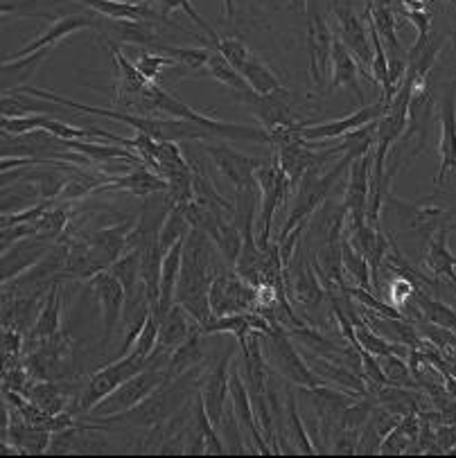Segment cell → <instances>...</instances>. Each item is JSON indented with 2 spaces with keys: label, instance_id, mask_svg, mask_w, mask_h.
I'll list each match as a JSON object with an SVG mask.
<instances>
[{
  "label": "cell",
  "instance_id": "6da1fadb",
  "mask_svg": "<svg viewBox=\"0 0 456 458\" xmlns=\"http://www.w3.org/2000/svg\"><path fill=\"white\" fill-rule=\"evenodd\" d=\"M221 256L215 242L203 231L193 228L184 246V265H181L179 284H176V302L194 318L202 327L212 321L211 287L219 271L228 269L217 262Z\"/></svg>",
  "mask_w": 456,
  "mask_h": 458
},
{
  "label": "cell",
  "instance_id": "7a4b0ae2",
  "mask_svg": "<svg viewBox=\"0 0 456 458\" xmlns=\"http://www.w3.org/2000/svg\"><path fill=\"white\" fill-rule=\"evenodd\" d=\"M438 194L441 190H436V194L429 199H420V201H405V199L395 197L393 192H386L384 206L395 215V219L400 222V226L407 233L418 237L420 242L427 244L432 242V237L441 231L443 226L450 224V219L454 217V210H452V203L438 201Z\"/></svg>",
  "mask_w": 456,
  "mask_h": 458
},
{
  "label": "cell",
  "instance_id": "3957f363",
  "mask_svg": "<svg viewBox=\"0 0 456 458\" xmlns=\"http://www.w3.org/2000/svg\"><path fill=\"white\" fill-rule=\"evenodd\" d=\"M154 360V357H151ZM165 382H169L168 373H165V366L151 361L145 370H141L138 375H133L132 379H127L125 384H120L113 393H108L102 402L90 409L86 413L89 422H102L111 416H120V413L129 411L133 406H138L141 402H145L147 397L154 391H159Z\"/></svg>",
  "mask_w": 456,
  "mask_h": 458
},
{
  "label": "cell",
  "instance_id": "277c9868",
  "mask_svg": "<svg viewBox=\"0 0 456 458\" xmlns=\"http://www.w3.org/2000/svg\"><path fill=\"white\" fill-rule=\"evenodd\" d=\"M262 339L269 345V352L264 357H267L271 370H276L282 379H288L294 386L301 388L323 386L325 382L312 370V366L305 360V354L297 348V344L292 341V335L285 327L276 326L271 335L262 336Z\"/></svg>",
  "mask_w": 456,
  "mask_h": 458
},
{
  "label": "cell",
  "instance_id": "5b68a950",
  "mask_svg": "<svg viewBox=\"0 0 456 458\" xmlns=\"http://www.w3.org/2000/svg\"><path fill=\"white\" fill-rule=\"evenodd\" d=\"M334 34L325 19L321 0H305V53L307 75L316 89H323L325 77L330 75Z\"/></svg>",
  "mask_w": 456,
  "mask_h": 458
},
{
  "label": "cell",
  "instance_id": "8992f818",
  "mask_svg": "<svg viewBox=\"0 0 456 458\" xmlns=\"http://www.w3.org/2000/svg\"><path fill=\"white\" fill-rule=\"evenodd\" d=\"M255 181L260 188V206H258V246L260 249H269L271 244V224L273 215L280 208L285 199L294 194L292 183H289L288 174L282 172L276 158H269L258 172H255Z\"/></svg>",
  "mask_w": 456,
  "mask_h": 458
},
{
  "label": "cell",
  "instance_id": "52a82bcc",
  "mask_svg": "<svg viewBox=\"0 0 456 458\" xmlns=\"http://www.w3.org/2000/svg\"><path fill=\"white\" fill-rule=\"evenodd\" d=\"M151 361H154L151 357L150 360H142V357H138V354L133 352H129L127 357H123V360L118 361H108L107 366L95 370V373L86 379L75 409L82 413H89L98 402H102L104 397L108 395V393H113L120 384H125L127 379H132L133 375L145 370Z\"/></svg>",
  "mask_w": 456,
  "mask_h": 458
},
{
  "label": "cell",
  "instance_id": "ba28073f",
  "mask_svg": "<svg viewBox=\"0 0 456 458\" xmlns=\"http://www.w3.org/2000/svg\"><path fill=\"white\" fill-rule=\"evenodd\" d=\"M211 308L212 317L255 312V308H258V287L242 278L233 267H228V269L219 271L212 280Z\"/></svg>",
  "mask_w": 456,
  "mask_h": 458
},
{
  "label": "cell",
  "instance_id": "9c48e42d",
  "mask_svg": "<svg viewBox=\"0 0 456 458\" xmlns=\"http://www.w3.org/2000/svg\"><path fill=\"white\" fill-rule=\"evenodd\" d=\"M285 283H288V293L297 305L305 308L307 312H321L328 302V292L321 283L319 274L314 271V265L307 258V246H298L297 256L285 269Z\"/></svg>",
  "mask_w": 456,
  "mask_h": 458
},
{
  "label": "cell",
  "instance_id": "30bf717a",
  "mask_svg": "<svg viewBox=\"0 0 456 458\" xmlns=\"http://www.w3.org/2000/svg\"><path fill=\"white\" fill-rule=\"evenodd\" d=\"M332 14H334V21H337L339 38H341V43L348 47L350 55L357 59V64L368 75V71H371L373 66V55L375 53H373L371 30H368L366 16H359L353 7L341 3V0H332ZM368 77H371L373 84L377 86L375 77L373 75Z\"/></svg>",
  "mask_w": 456,
  "mask_h": 458
},
{
  "label": "cell",
  "instance_id": "8fae6325",
  "mask_svg": "<svg viewBox=\"0 0 456 458\" xmlns=\"http://www.w3.org/2000/svg\"><path fill=\"white\" fill-rule=\"evenodd\" d=\"M236 348L228 345L226 352L221 354V360L217 361L212 369H208V373L202 375V382H199V395H202L203 406H206L208 418L212 420V425L219 429L221 422H224L226 413H228V406H231V360Z\"/></svg>",
  "mask_w": 456,
  "mask_h": 458
},
{
  "label": "cell",
  "instance_id": "7c38bea8",
  "mask_svg": "<svg viewBox=\"0 0 456 458\" xmlns=\"http://www.w3.org/2000/svg\"><path fill=\"white\" fill-rule=\"evenodd\" d=\"M199 147L206 151L208 158L212 161V165L217 167V172H219L226 181H231L233 190H246L258 185L255 172L267 163L264 158L246 157V154L233 149V147L212 140H199Z\"/></svg>",
  "mask_w": 456,
  "mask_h": 458
},
{
  "label": "cell",
  "instance_id": "4fadbf2b",
  "mask_svg": "<svg viewBox=\"0 0 456 458\" xmlns=\"http://www.w3.org/2000/svg\"><path fill=\"white\" fill-rule=\"evenodd\" d=\"M389 109V102H384V98H380L375 105L371 106H362L355 114L346 115V118L339 120H330V123L323 124H312V123H298L294 127V131L307 142H319V140H332V138H344L348 133L359 131V129L368 127V124L377 123L382 115L386 114Z\"/></svg>",
  "mask_w": 456,
  "mask_h": 458
},
{
  "label": "cell",
  "instance_id": "5bb4252c",
  "mask_svg": "<svg viewBox=\"0 0 456 458\" xmlns=\"http://www.w3.org/2000/svg\"><path fill=\"white\" fill-rule=\"evenodd\" d=\"M86 287L95 293L99 305V312H102V323H104V336L102 341L108 344L111 335L116 332V327L123 323L125 314V302H127V289L123 287L116 276L111 271H99L93 278L86 280Z\"/></svg>",
  "mask_w": 456,
  "mask_h": 458
},
{
  "label": "cell",
  "instance_id": "9a60e30c",
  "mask_svg": "<svg viewBox=\"0 0 456 458\" xmlns=\"http://www.w3.org/2000/svg\"><path fill=\"white\" fill-rule=\"evenodd\" d=\"M438 120H441V138H438L441 167L434 176V185H436V190H443L447 174L456 170V80L445 89Z\"/></svg>",
  "mask_w": 456,
  "mask_h": 458
},
{
  "label": "cell",
  "instance_id": "2e32d148",
  "mask_svg": "<svg viewBox=\"0 0 456 458\" xmlns=\"http://www.w3.org/2000/svg\"><path fill=\"white\" fill-rule=\"evenodd\" d=\"M371 176H373V149L362 154L350 163L348 183H346L341 206L348 213V222H364L368 210V197H371Z\"/></svg>",
  "mask_w": 456,
  "mask_h": 458
},
{
  "label": "cell",
  "instance_id": "e0dca14e",
  "mask_svg": "<svg viewBox=\"0 0 456 458\" xmlns=\"http://www.w3.org/2000/svg\"><path fill=\"white\" fill-rule=\"evenodd\" d=\"M236 98L254 109L255 118L260 120V127H264L267 131H271L276 127H292V124H297L292 120L289 89H280L271 95L236 93Z\"/></svg>",
  "mask_w": 456,
  "mask_h": 458
},
{
  "label": "cell",
  "instance_id": "ac0fdd59",
  "mask_svg": "<svg viewBox=\"0 0 456 458\" xmlns=\"http://www.w3.org/2000/svg\"><path fill=\"white\" fill-rule=\"evenodd\" d=\"M330 68H332V71H330V84L323 89V95L334 93L337 89H346L350 90V93L359 99V105L364 106V93L362 89H359V75H366V72H364V68L359 66L357 59L350 55V50L341 43L339 37H334ZM368 80H371V77H368Z\"/></svg>",
  "mask_w": 456,
  "mask_h": 458
},
{
  "label": "cell",
  "instance_id": "d6986e66",
  "mask_svg": "<svg viewBox=\"0 0 456 458\" xmlns=\"http://www.w3.org/2000/svg\"><path fill=\"white\" fill-rule=\"evenodd\" d=\"M55 242H47L43 237H23V240L16 242L14 246H10L7 250H3V258H0V267H3V283H10V280L19 278L21 274H25L28 269H32L47 250L52 249Z\"/></svg>",
  "mask_w": 456,
  "mask_h": 458
},
{
  "label": "cell",
  "instance_id": "ffe728a7",
  "mask_svg": "<svg viewBox=\"0 0 456 458\" xmlns=\"http://www.w3.org/2000/svg\"><path fill=\"white\" fill-rule=\"evenodd\" d=\"M98 25L99 21L90 14H71V16H62V19H55L46 32L39 34L34 41H30L28 46L23 47V50L10 55V59L28 57V55L37 53V50H43V47H55L56 43L64 41L66 37H73V34L80 32V30H98Z\"/></svg>",
  "mask_w": 456,
  "mask_h": 458
},
{
  "label": "cell",
  "instance_id": "44dd1931",
  "mask_svg": "<svg viewBox=\"0 0 456 458\" xmlns=\"http://www.w3.org/2000/svg\"><path fill=\"white\" fill-rule=\"evenodd\" d=\"M59 330H62V283H55L47 289L37 323L25 335V352L34 350L41 341L50 339Z\"/></svg>",
  "mask_w": 456,
  "mask_h": 458
},
{
  "label": "cell",
  "instance_id": "7402d4cb",
  "mask_svg": "<svg viewBox=\"0 0 456 458\" xmlns=\"http://www.w3.org/2000/svg\"><path fill=\"white\" fill-rule=\"evenodd\" d=\"M95 192H129L133 197L145 199L154 192H168V181L156 174L154 170H150V167L133 165L127 174L99 185Z\"/></svg>",
  "mask_w": 456,
  "mask_h": 458
},
{
  "label": "cell",
  "instance_id": "603a6c76",
  "mask_svg": "<svg viewBox=\"0 0 456 458\" xmlns=\"http://www.w3.org/2000/svg\"><path fill=\"white\" fill-rule=\"evenodd\" d=\"M47 293V292H46ZM46 293H23V296H3V327H12L28 335L37 323Z\"/></svg>",
  "mask_w": 456,
  "mask_h": 458
},
{
  "label": "cell",
  "instance_id": "cb8c5ba5",
  "mask_svg": "<svg viewBox=\"0 0 456 458\" xmlns=\"http://www.w3.org/2000/svg\"><path fill=\"white\" fill-rule=\"evenodd\" d=\"M84 3L89 10L98 12L104 19L113 21H156V23H172L169 19H163L154 7L142 5L136 0H77Z\"/></svg>",
  "mask_w": 456,
  "mask_h": 458
},
{
  "label": "cell",
  "instance_id": "d4e9b609",
  "mask_svg": "<svg viewBox=\"0 0 456 458\" xmlns=\"http://www.w3.org/2000/svg\"><path fill=\"white\" fill-rule=\"evenodd\" d=\"M199 323L181 308L179 302L172 305L168 314L160 318V326H159V344H156V350L165 354H172L190 335L193 330L197 327Z\"/></svg>",
  "mask_w": 456,
  "mask_h": 458
},
{
  "label": "cell",
  "instance_id": "484cf974",
  "mask_svg": "<svg viewBox=\"0 0 456 458\" xmlns=\"http://www.w3.org/2000/svg\"><path fill=\"white\" fill-rule=\"evenodd\" d=\"M447 226H443L427 244L423 256V267L432 278L456 283V256L447 246V235H450V228Z\"/></svg>",
  "mask_w": 456,
  "mask_h": 458
},
{
  "label": "cell",
  "instance_id": "4316f807",
  "mask_svg": "<svg viewBox=\"0 0 456 458\" xmlns=\"http://www.w3.org/2000/svg\"><path fill=\"white\" fill-rule=\"evenodd\" d=\"M188 240V237H185ZM185 240L176 242L172 249L165 253L163 258V271H160V301H159V312L154 314L156 318L165 317V314L172 310V305L176 302V284H179L181 276V265H184V246Z\"/></svg>",
  "mask_w": 456,
  "mask_h": 458
},
{
  "label": "cell",
  "instance_id": "83f0119b",
  "mask_svg": "<svg viewBox=\"0 0 456 458\" xmlns=\"http://www.w3.org/2000/svg\"><path fill=\"white\" fill-rule=\"evenodd\" d=\"M203 332L202 326H197L193 330V335L169 354V361L165 366V373H168V379H176L181 375L190 373V370L203 366Z\"/></svg>",
  "mask_w": 456,
  "mask_h": 458
},
{
  "label": "cell",
  "instance_id": "f1b7e54d",
  "mask_svg": "<svg viewBox=\"0 0 456 458\" xmlns=\"http://www.w3.org/2000/svg\"><path fill=\"white\" fill-rule=\"evenodd\" d=\"M398 420H400V418L393 416L391 411H386L384 406L375 404L371 418H368L366 425L359 431L357 454H380L382 440H384L386 434L398 425Z\"/></svg>",
  "mask_w": 456,
  "mask_h": 458
},
{
  "label": "cell",
  "instance_id": "f546056e",
  "mask_svg": "<svg viewBox=\"0 0 456 458\" xmlns=\"http://www.w3.org/2000/svg\"><path fill=\"white\" fill-rule=\"evenodd\" d=\"M73 222V210L68 208V201H59L56 199L50 208L43 213L41 219L34 222V235L43 237L47 242L62 240L64 235H68Z\"/></svg>",
  "mask_w": 456,
  "mask_h": 458
},
{
  "label": "cell",
  "instance_id": "4dcf8cb0",
  "mask_svg": "<svg viewBox=\"0 0 456 458\" xmlns=\"http://www.w3.org/2000/svg\"><path fill=\"white\" fill-rule=\"evenodd\" d=\"M366 16L368 23L377 30L384 47H389L393 57H407L405 47H402V41L398 38V32H395V23H398V12L393 7L386 5H375Z\"/></svg>",
  "mask_w": 456,
  "mask_h": 458
},
{
  "label": "cell",
  "instance_id": "1f68e13d",
  "mask_svg": "<svg viewBox=\"0 0 456 458\" xmlns=\"http://www.w3.org/2000/svg\"><path fill=\"white\" fill-rule=\"evenodd\" d=\"M288 418H285V427H282V434L289 440H292V452L298 454H319V447L312 443L310 434H307L305 425H303V418L301 411H298V404H297V395L294 391H288Z\"/></svg>",
  "mask_w": 456,
  "mask_h": 458
},
{
  "label": "cell",
  "instance_id": "d6a6232c",
  "mask_svg": "<svg viewBox=\"0 0 456 458\" xmlns=\"http://www.w3.org/2000/svg\"><path fill=\"white\" fill-rule=\"evenodd\" d=\"M202 77H212L215 81L224 84L226 89H231L233 93H255L254 89L249 86V81L242 77L240 71L231 66V64L226 62L219 53H217L215 47H212L211 59H208L206 68H203V75Z\"/></svg>",
  "mask_w": 456,
  "mask_h": 458
},
{
  "label": "cell",
  "instance_id": "836d02e7",
  "mask_svg": "<svg viewBox=\"0 0 456 458\" xmlns=\"http://www.w3.org/2000/svg\"><path fill=\"white\" fill-rule=\"evenodd\" d=\"M240 72H242V77L249 81L251 89H254L258 95H271V93H276V90L285 89L280 81V77H278L276 72H273L271 68H269L267 64H264L262 59L254 53H251V57L246 59V64L242 66Z\"/></svg>",
  "mask_w": 456,
  "mask_h": 458
},
{
  "label": "cell",
  "instance_id": "e575fe53",
  "mask_svg": "<svg viewBox=\"0 0 456 458\" xmlns=\"http://www.w3.org/2000/svg\"><path fill=\"white\" fill-rule=\"evenodd\" d=\"M154 50L176 59V64H179L185 72H194L197 77L203 75V68H206L208 59H211V53H212V47H188V46H172V43H160V46H156Z\"/></svg>",
  "mask_w": 456,
  "mask_h": 458
},
{
  "label": "cell",
  "instance_id": "d590c367",
  "mask_svg": "<svg viewBox=\"0 0 456 458\" xmlns=\"http://www.w3.org/2000/svg\"><path fill=\"white\" fill-rule=\"evenodd\" d=\"M414 302L418 305L423 321H429L434 323V326H441V327H447V330L456 332V310L450 308L445 301L432 296V293L416 292Z\"/></svg>",
  "mask_w": 456,
  "mask_h": 458
},
{
  "label": "cell",
  "instance_id": "8d00e7d4",
  "mask_svg": "<svg viewBox=\"0 0 456 458\" xmlns=\"http://www.w3.org/2000/svg\"><path fill=\"white\" fill-rule=\"evenodd\" d=\"M341 256H344V271H346V276L350 278V283L357 284V287L368 289V292H373L375 287H373L371 265H368L366 258H364L362 253L355 249L353 242H350L346 235H344V240H341Z\"/></svg>",
  "mask_w": 456,
  "mask_h": 458
},
{
  "label": "cell",
  "instance_id": "74e56055",
  "mask_svg": "<svg viewBox=\"0 0 456 458\" xmlns=\"http://www.w3.org/2000/svg\"><path fill=\"white\" fill-rule=\"evenodd\" d=\"M50 53H52V47H43V50H37V53L28 55V57L5 59V62H3V81L14 77V86H12L10 90L19 89V86H28L30 77H32L34 71L46 62V57Z\"/></svg>",
  "mask_w": 456,
  "mask_h": 458
},
{
  "label": "cell",
  "instance_id": "f35d334b",
  "mask_svg": "<svg viewBox=\"0 0 456 458\" xmlns=\"http://www.w3.org/2000/svg\"><path fill=\"white\" fill-rule=\"evenodd\" d=\"M136 3H142V5L154 7V10L159 12V14L163 16V19H169V16L175 14V12H184V14L188 16V19L193 21V23H197L199 28H202L203 32L208 34V38H211V41H212V46H215L217 38H219V37H217L215 30H212L211 25H208L206 21H203V16L199 14L197 10H194L190 0H136Z\"/></svg>",
  "mask_w": 456,
  "mask_h": 458
},
{
  "label": "cell",
  "instance_id": "ab89813d",
  "mask_svg": "<svg viewBox=\"0 0 456 458\" xmlns=\"http://www.w3.org/2000/svg\"><path fill=\"white\" fill-rule=\"evenodd\" d=\"M108 271H111V274L116 276L120 283H123V287L127 289V293L136 292L142 283L141 280V249L125 250L123 256H120L118 260L108 267Z\"/></svg>",
  "mask_w": 456,
  "mask_h": 458
},
{
  "label": "cell",
  "instance_id": "60d3db41",
  "mask_svg": "<svg viewBox=\"0 0 456 458\" xmlns=\"http://www.w3.org/2000/svg\"><path fill=\"white\" fill-rule=\"evenodd\" d=\"M382 370L386 375V382L391 386H405V388H418V379H416L414 370H411L409 361L398 352H391L380 357Z\"/></svg>",
  "mask_w": 456,
  "mask_h": 458
},
{
  "label": "cell",
  "instance_id": "b9f144b4",
  "mask_svg": "<svg viewBox=\"0 0 456 458\" xmlns=\"http://www.w3.org/2000/svg\"><path fill=\"white\" fill-rule=\"evenodd\" d=\"M190 233H193V224H190L188 217H185V215L175 206V208L169 210L168 217H165V224H163V228H160V235H159L163 253H168V250L172 249L176 242L185 240Z\"/></svg>",
  "mask_w": 456,
  "mask_h": 458
},
{
  "label": "cell",
  "instance_id": "7bdbcfd3",
  "mask_svg": "<svg viewBox=\"0 0 456 458\" xmlns=\"http://www.w3.org/2000/svg\"><path fill=\"white\" fill-rule=\"evenodd\" d=\"M373 409H375V404L371 402V397H362L359 402L353 400L348 406H346L344 413H341V429L359 434L362 427L366 425L368 418H371Z\"/></svg>",
  "mask_w": 456,
  "mask_h": 458
},
{
  "label": "cell",
  "instance_id": "ee69618b",
  "mask_svg": "<svg viewBox=\"0 0 456 458\" xmlns=\"http://www.w3.org/2000/svg\"><path fill=\"white\" fill-rule=\"evenodd\" d=\"M50 120V114H28L16 115V118H0V133H10V136H21V133L37 131V129L46 127Z\"/></svg>",
  "mask_w": 456,
  "mask_h": 458
},
{
  "label": "cell",
  "instance_id": "f6af8a7d",
  "mask_svg": "<svg viewBox=\"0 0 456 458\" xmlns=\"http://www.w3.org/2000/svg\"><path fill=\"white\" fill-rule=\"evenodd\" d=\"M212 47H215L217 53H219L226 62L231 64L236 71H242L246 59L251 57V50L245 46V41H240V38L236 37H219Z\"/></svg>",
  "mask_w": 456,
  "mask_h": 458
},
{
  "label": "cell",
  "instance_id": "bcb514c9",
  "mask_svg": "<svg viewBox=\"0 0 456 458\" xmlns=\"http://www.w3.org/2000/svg\"><path fill=\"white\" fill-rule=\"evenodd\" d=\"M133 64H136L138 71H141L142 75H145L150 81L159 80V77L163 75L165 68L179 66V64H176V59L168 57V55H163V53H159V55L150 53V50H142V53L138 55L136 62H133Z\"/></svg>",
  "mask_w": 456,
  "mask_h": 458
},
{
  "label": "cell",
  "instance_id": "7dc6e473",
  "mask_svg": "<svg viewBox=\"0 0 456 458\" xmlns=\"http://www.w3.org/2000/svg\"><path fill=\"white\" fill-rule=\"evenodd\" d=\"M389 292L391 305H395V308L402 312V310L414 301V293L418 292V287H416L409 278H405V276H395L389 284Z\"/></svg>",
  "mask_w": 456,
  "mask_h": 458
},
{
  "label": "cell",
  "instance_id": "c3c4849f",
  "mask_svg": "<svg viewBox=\"0 0 456 458\" xmlns=\"http://www.w3.org/2000/svg\"><path fill=\"white\" fill-rule=\"evenodd\" d=\"M436 445L443 454H450L456 447V422L436 427Z\"/></svg>",
  "mask_w": 456,
  "mask_h": 458
},
{
  "label": "cell",
  "instance_id": "681fc988",
  "mask_svg": "<svg viewBox=\"0 0 456 458\" xmlns=\"http://www.w3.org/2000/svg\"><path fill=\"white\" fill-rule=\"evenodd\" d=\"M221 5H224V12L228 19H236V0H221Z\"/></svg>",
  "mask_w": 456,
  "mask_h": 458
},
{
  "label": "cell",
  "instance_id": "f907efd6",
  "mask_svg": "<svg viewBox=\"0 0 456 458\" xmlns=\"http://www.w3.org/2000/svg\"><path fill=\"white\" fill-rule=\"evenodd\" d=\"M373 5H375V0H364V14H368L373 10Z\"/></svg>",
  "mask_w": 456,
  "mask_h": 458
},
{
  "label": "cell",
  "instance_id": "816d5d0a",
  "mask_svg": "<svg viewBox=\"0 0 456 458\" xmlns=\"http://www.w3.org/2000/svg\"><path fill=\"white\" fill-rule=\"evenodd\" d=\"M443 5L452 7V10H456V0H443Z\"/></svg>",
  "mask_w": 456,
  "mask_h": 458
},
{
  "label": "cell",
  "instance_id": "f5cc1de1",
  "mask_svg": "<svg viewBox=\"0 0 456 458\" xmlns=\"http://www.w3.org/2000/svg\"><path fill=\"white\" fill-rule=\"evenodd\" d=\"M447 228H450V233H454L456 231V219H454V222H450V226H447Z\"/></svg>",
  "mask_w": 456,
  "mask_h": 458
}]
</instances>
